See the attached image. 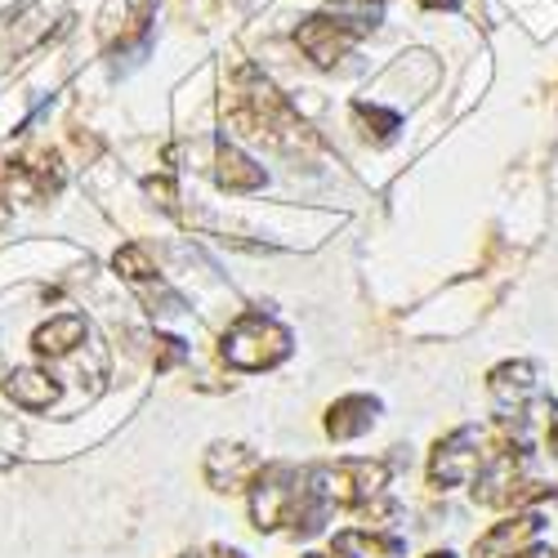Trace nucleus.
I'll use <instances>...</instances> for the list:
<instances>
[{"mask_svg":"<svg viewBox=\"0 0 558 558\" xmlns=\"http://www.w3.org/2000/svg\"><path fill=\"white\" fill-rule=\"evenodd\" d=\"M291 353V336L264 313H246L238 327L223 336V357L242 371H264Z\"/></svg>","mask_w":558,"mask_h":558,"instance_id":"1","label":"nucleus"},{"mask_svg":"<svg viewBox=\"0 0 558 558\" xmlns=\"http://www.w3.org/2000/svg\"><path fill=\"white\" fill-rule=\"evenodd\" d=\"M389 478L385 460H344V464H327V470L308 474V492L322 505H357L366 496H376Z\"/></svg>","mask_w":558,"mask_h":558,"instance_id":"2","label":"nucleus"},{"mask_svg":"<svg viewBox=\"0 0 558 558\" xmlns=\"http://www.w3.org/2000/svg\"><path fill=\"white\" fill-rule=\"evenodd\" d=\"M295 45H300V50H304L317 68H336L340 59H349V50H353L357 40H353L340 23H331L327 14H313V19H304V23H300Z\"/></svg>","mask_w":558,"mask_h":558,"instance_id":"3","label":"nucleus"},{"mask_svg":"<svg viewBox=\"0 0 558 558\" xmlns=\"http://www.w3.org/2000/svg\"><path fill=\"white\" fill-rule=\"evenodd\" d=\"M474 442H478V434H474V429H460V434H451L447 442H438L429 478H434L438 487H456V483H470V478H474V474L483 470L478 451H470Z\"/></svg>","mask_w":558,"mask_h":558,"instance_id":"4","label":"nucleus"},{"mask_svg":"<svg viewBox=\"0 0 558 558\" xmlns=\"http://www.w3.org/2000/svg\"><path fill=\"white\" fill-rule=\"evenodd\" d=\"M215 179H219L223 193H255V189H264V170H259L238 144H228V138H219Z\"/></svg>","mask_w":558,"mask_h":558,"instance_id":"5","label":"nucleus"},{"mask_svg":"<svg viewBox=\"0 0 558 558\" xmlns=\"http://www.w3.org/2000/svg\"><path fill=\"white\" fill-rule=\"evenodd\" d=\"M259 470V460L246 451V447H210L206 456V478L219 487V492H242V483Z\"/></svg>","mask_w":558,"mask_h":558,"instance_id":"6","label":"nucleus"},{"mask_svg":"<svg viewBox=\"0 0 558 558\" xmlns=\"http://www.w3.org/2000/svg\"><path fill=\"white\" fill-rule=\"evenodd\" d=\"M536 532H541V514H523V519L496 523V527L474 545V558H509V549L527 545Z\"/></svg>","mask_w":558,"mask_h":558,"instance_id":"7","label":"nucleus"},{"mask_svg":"<svg viewBox=\"0 0 558 558\" xmlns=\"http://www.w3.org/2000/svg\"><path fill=\"white\" fill-rule=\"evenodd\" d=\"M376 411H380L376 398H362V393L340 398L327 415V434L331 438H357V434H366L371 425H376Z\"/></svg>","mask_w":558,"mask_h":558,"instance_id":"8","label":"nucleus"},{"mask_svg":"<svg viewBox=\"0 0 558 558\" xmlns=\"http://www.w3.org/2000/svg\"><path fill=\"white\" fill-rule=\"evenodd\" d=\"M322 14H327L331 23H340L353 40H362V36H371V32L380 27V19H385V0H331V5L322 10Z\"/></svg>","mask_w":558,"mask_h":558,"instance_id":"9","label":"nucleus"},{"mask_svg":"<svg viewBox=\"0 0 558 558\" xmlns=\"http://www.w3.org/2000/svg\"><path fill=\"white\" fill-rule=\"evenodd\" d=\"M85 336H89V322L76 317V313H68V317H54L50 327L36 331V349L50 353V357H63V353H72L76 344H85Z\"/></svg>","mask_w":558,"mask_h":558,"instance_id":"10","label":"nucleus"},{"mask_svg":"<svg viewBox=\"0 0 558 558\" xmlns=\"http://www.w3.org/2000/svg\"><path fill=\"white\" fill-rule=\"evenodd\" d=\"M336 549L349 558H402V536H380V532H340Z\"/></svg>","mask_w":558,"mask_h":558,"instance_id":"11","label":"nucleus"},{"mask_svg":"<svg viewBox=\"0 0 558 558\" xmlns=\"http://www.w3.org/2000/svg\"><path fill=\"white\" fill-rule=\"evenodd\" d=\"M5 389H10V398H14L19 407H27V411H45V407L59 398V385H54L50 376H40V371H19V376L5 380Z\"/></svg>","mask_w":558,"mask_h":558,"instance_id":"12","label":"nucleus"},{"mask_svg":"<svg viewBox=\"0 0 558 558\" xmlns=\"http://www.w3.org/2000/svg\"><path fill=\"white\" fill-rule=\"evenodd\" d=\"M532 376H536V371H532V362H505V366H496L492 371V393L496 398H514V402H523L536 385H532Z\"/></svg>","mask_w":558,"mask_h":558,"instance_id":"13","label":"nucleus"},{"mask_svg":"<svg viewBox=\"0 0 558 558\" xmlns=\"http://www.w3.org/2000/svg\"><path fill=\"white\" fill-rule=\"evenodd\" d=\"M112 264H117V272L125 277V282H134V287H144V282H153V277H157V268H153L144 246H121Z\"/></svg>","mask_w":558,"mask_h":558,"instance_id":"14","label":"nucleus"},{"mask_svg":"<svg viewBox=\"0 0 558 558\" xmlns=\"http://www.w3.org/2000/svg\"><path fill=\"white\" fill-rule=\"evenodd\" d=\"M157 344H161V349L153 353V357H157V371H170L174 362H183V357H189V344H183V340H174V336H161Z\"/></svg>","mask_w":558,"mask_h":558,"instance_id":"15","label":"nucleus"},{"mask_svg":"<svg viewBox=\"0 0 558 558\" xmlns=\"http://www.w3.org/2000/svg\"><path fill=\"white\" fill-rule=\"evenodd\" d=\"M425 5H429V10H451L456 0H425Z\"/></svg>","mask_w":558,"mask_h":558,"instance_id":"16","label":"nucleus"},{"mask_svg":"<svg viewBox=\"0 0 558 558\" xmlns=\"http://www.w3.org/2000/svg\"><path fill=\"white\" fill-rule=\"evenodd\" d=\"M219 558H242V554H232V549H228V554H223V549H219Z\"/></svg>","mask_w":558,"mask_h":558,"instance_id":"17","label":"nucleus"},{"mask_svg":"<svg viewBox=\"0 0 558 558\" xmlns=\"http://www.w3.org/2000/svg\"><path fill=\"white\" fill-rule=\"evenodd\" d=\"M429 558H456V554H429Z\"/></svg>","mask_w":558,"mask_h":558,"instance_id":"18","label":"nucleus"}]
</instances>
